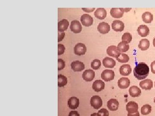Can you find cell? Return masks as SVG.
<instances>
[{
  "mask_svg": "<svg viewBox=\"0 0 155 116\" xmlns=\"http://www.w3.org/2000/svg\"><path fill=\"white\" fill-rule=\"evenodd\" d=\"M149 72L148 66L144 63H140L134 69V75L138 80L144 79L148 75Z\"/></svg>",
  "mask_w": 155,
  "mask_h": 116,
  "instance_id": "cell-1",
  "label": "cell"
},
{
  "mask_svg": "<svg viewBox=\"0 0 155 116\" xmlns=\"http://www.w3.org/2000/svg\"><path fill=\"white\" fill-rule=\"evenodd\" d=\"M91 105L95 109H100L103 105L101 98L98 96H94L91 99Z\"/></svg>",
  "mask_w": 155,
  "mask_h": 116,
  "instance_id": "cell-2",
  "label": "cell"
},
{
  "mask_svg": "<svg viewBox=\"0 0 155 116\" xmlns=\"http://www.w3.org/2000/svg\"><path fill=\"white\" fill-rule=\"evenodd\" d=\"M101 77L105 81H110L114 79L115 77V73L113 70L107 69L103 71L101 75Z\"/></svg>",
  "mask_w": 155,
  "mask_h": 116,
  "instance_id": "cell-3",
  "label": "cell"
},
{
  "mask_svg": "<svg viewBox=\"0 0 155 116\" xmlns=\"http://www.w3.org/2000/svg\"><path fill=\"white\" fill-rule=\"evenodd\" d=\"M74 51L75 54L78 56H82L87 51V48L84 44L79 43L75 46Z\"/></svg>",
  "mask_w": 155,
  "mask_h": 116,
  "instance_id": "cell-4",
  "label": "cell"
},
{
  "mask_svg": "<svg viewBox=\"0 0 155 116\" xmlns=\"http://www.w3.org/2000/svg\"><path fill=\"white\" fill-rule=\"evenodd\" d=\"M81 21L82 24L85 26L88 27L92 25L93 23V18L88 14H84L81 17Z\"/></svg>",
  "mask_w": 155,
  "mask_h": 116,
  "instance_id": "cell-5",
  "label": "cell"
},
{
  "mask_svg": "<svg viewBox=\"0 0 155 116\" xmlns=\"http://www.w3.org/2000/svg\"><path fill=\"white\" fill-rule=\"evenodd\" d=\"M95 72L92 70L88 69L86 70L84 72L82 77L83 79L86 81L90 82L91 81L95 78Z\"/></svg>",
  "mask_w": 155,
  "mask_h": 116,
  "instance_id": "cell-6",
  "label": "cell"
},
{
  "mask_svg": "<svg viewBox=\"0 0 155 116\" xmlns=\"http://www.w3.org/2000/svg\"><path fill=\"white\" fill-rule=\"evenodd\" d=\"M98 30L100 33L106 34L110 30V27L107 23L102 22L100 23L98 26Z\"/></svg>",
  "mask_w": 155,
  "mask_h": 116,
  "instance_id": "cell-7",
  "label": "cell"
},
{
  "mask_svg": "<svg viewBox=\"0 0 155 116\" xmlns=\"http://www.w3.org/2000/svg\"><path fill=\"white\" fill-rule=\"evenodd\" d=\"M71 30L74 33H79L82 30V26L80 22L77 20L73 21L71 23Z\"/></svg>",
  "mask_w": 155,
  "mask_h": 116,
  "instance_id": "cell-8",
  "label": "cell"
},
{
  "mask_svg": "<svg viewBox=\"0 0 155 116\" xmlns=\"http://www.w3.org/2000/svg\"><path fill=\"white\" fill-rule=\"evenodd\" d=\"M68 105L69 108L71 109H76L79 106V100L76 97H72L68 101Z\"/></svg>",
  "mask_w": 155,
  "mask_h": 116,
  "instance_id": "cell-9",
  "label": "cell"
},
{
  "mask_svg": "<svg viewBox=\"0 0 155 116\" xmlns=\"http://www.w3.org/2000/svg\"><path fill=\"white\" fill-rule=\"evenodd\" d=\"M71 66L72 69L76 72H81L85 69V65L83 63L79 61L72 62Z\"/></svg>",
  "mask_w": 155,
  "mask_h": 116,
  "instance_id": "cell-10",
  "label": "cell"
},
{
  "mask_svg": "<svg viewBox=\"0 0 155 116\" xmlns=\"http://www.w3.org/2000/svg\"><path fill=\"white\" fill-rule=\"evenodd\" d=\"M105 85V83L101 80H96L93 83L92 88L95 91L99 92L104 90Z\"/></svg>",
  "mask_w": 155,
  "mask_h": 116,
  "instance_id": "cell-11",
  "label": "cell"
},
{
  "mask_svg": "<svg viewBox=\"0 0 155 116\" xmlns=\"http://www.w3.org/2000/svg\"><path fill=\"white\" fill-rule=\"evenodd\" d=\"M112 29L116 32H122L125 28V25L120 20H115L112 24Z\"/></svg>",
  "mask_w": 155,
  "mask_h": 116,
  "instance_id": "cell-12",
  "label": "cell"
},
{
  "mask_svg": "<svg viewBox=\"0 0 155 116\" xmlns=\"http://www.w3.org/2000/svg\"><path fill=\"white\" fill-rule=\"evenodd\" d=\"M138 109V104L134 101H131L128 102L126 105V110L129 113H135L137 112Z\"/></svg>",
  "mask_w": 155,
  "mask_h": 116,
  "instance_id": "cell-13",
  "label": "cell"
},
{
  "mask_svg": "<svg viewBox=\"0 0 155 116\" xmlns=\"http://www.w3.org/2000/svg\"><path fill=\"white\" fill-rule=\"evenodd\" d=\"M110 14L115 18H120L123 16L124 11L122 8H112L110 10Z\"/></svg>",
  "mask_w": 155,
  "mask_h": 116,
  "instance_id": "cell-14",
  "label": "cell"
},
{
  "mask_svg": "<svg viewBox=\"0 0 155 116\" xmlns=\"http://www.w3.org/2000/svg\"><path fill=\"white\" fill-rule=\"evenodd\" d=\"M130 84V81L127 78H121L118 81V85L119 87L121 89H126L129 87Z\"/></svg>",
  "mask_w": 155,
  "mask_h": 116,
  "instance_id": "cell-15",
  "label": "cell"
},
{
  "mask_svg": "<svg viewBox=\"0 0 155 116\" xmlns=\"http://www.w3.org/2000/svg\"><path fill=\"white\" fill-rule=\"evenodd\" d=\"M107 54L110 56L116 57L120 53L117 47L115 46H111L108 47L107 50Z\"/></svg>",
  "mask_w": 155,
  "mask_h": 116,
  "instance_id": "cell-16",
  "label": "cell"
},
{
  "mask_svg": "<svg viewBox=\"0 0 155 116\" xmlns=\"http://www.w3.org/2000/svg\"><path fill=\"white\" fill-rule=\"evenodd\" d=\"M138 34L141 37H145L149 35L150 30L146 25H142L139 26L137 30Z\"/></svg>",
  "mask_w": 155,
  "mask_h": 116,
  "instance_id": "cell-17",
  "label": "cell"
},
{
  "mask_svg": "<svg viewBox=\"0 0 155 116\" xmlns=\"http://www.w3.org/2000/svg\"><path fill=\"white\" fill-rule=\"evenodd\" d=\"M103 64L105 67L107 68H113L116 65V62L113 59L106 57L103 60Z\"/></svg>",
  "mask_w": 155,
  "mask_h": 116,
  "instance_id": "cell-18",
  "label": "cell"
},
{
  "mask_svg": "<svg viewBox=\"0 0 155 116\" xmlns=\"http://www.w3.org/2000/svg\"><path fill=\"white\" fill-rule=\"evenodd\" d=\"M108 108L111 111H116L118 110L119 106V102L116 99H110L107 102Z\"/></svg>",
  "mask_w": 155,
  "mask_h": 116,
  "instance_id": "cell-19",
  "label": "cell"
},
{
  "mask_svg": "<svg viewBox=\"0 0 155 116\" xmlns=\"http://www.w3.org/2000/svg\"><path fill=\"white\" fill-rule=\"evenodd\" d=\"M139 85L143 90H150L153 87V82L151 80L146 79L141 81Z\"/></svg>",
  "mask_w": 155,
  "mask_h": 116,
  "instance_id": "cell-20",
  "label": "cell"
},
{
  "mask_svg": "<svg viewBox=\"0 0 155 116\" xmlns=\"http://www.w3.org/2000/svg\"><path fill=\"white\" fill-rule=\"evenodd\" d=\"M119 71L120 73L122 75L127 76L132 72V68L129 65H123L120 68Z\"/></svg>",
  "mask_w": 155,
  "mask_h": 116,
  "instance_id": "cell-21",
  "label": "cell"
},
{
  "mask_svg": "<svg viewBox=\"0 0 155 116\" xmlns=\"http://www.w3.org/2000/svg\"><path fill=\"white\" fill-rule=\"evenodd\" d=\"M107 13L106 10L103 8L97 9L95 13V16L97 18L102 20L107 17Z\"/></svg>",
  "mask_w": 155,
  "mask_h": 116,
  "instance_id": "cell-22",
  "label": "cell"
},
{
  "mask_svg": "<svg viewBox=\"0 0 155 116\" xmlns=\"http://www.w3.org/2000/svg\"><path fill=\"white\" fill-rule=\"evenodd\" d=\"M130 95L132 97H137L140 96L141 93V91L137 86H133L131 87L129 90Z\"/></svg>",
  "mask_w": 155,
  "mask_h": 116,
  "instance_id": "cell-23",
  "label": "cell"
},
{
  "mask_svg": "<svg viewBox=\"0 0 155 116\" xmlns=\"http://www.w3.org/2000/svg\"><path fill=\"white\" fill-rule=\"evenodd\" d=\"M69 26V22L67 20L64 19L58 23V30L60 32L67 30Z\"/></svg>",
  "mask_w": 155,
  "mask_h": 116,
  "instance_id": "cell-24",
  "label": "cell"
},
{
  "mask_svg": "<svg viewBox=\"0 0 155 116\" xmlns=\"http://www.w3.org/2000/svg\"><path fill=\"white\" fill-rule=\"evenodd\" d=\"M150 43L148 40L147 39H143L140 41L138 45V47L141 50H147L150 47Z\"/></svg>",
  "mask_w": 155,
  "mask_h": 116,
  "instance_id": "cell-25",
  "label": "cell"
},
{
  "mask_svg": "<svg viewBox=\"0 0 155 116\" xmlns=\"http://www.w3.org/2000/svg\"><path fill=\"white\" fill-rule=\"evenodd\" d=\"M142 18L146 23H150L153 20V15L150 12H146L143 14Z\"/></svg>",
  "mask_w": 155,
  "mask_h": 116,
  "instance_id": "cell-26",
  "label": "cell"
},
{
  "mask_svg": "<svg viewBox=\"0 0 155 116\" xmlns=\"http://www.w3.org/2000/svg\"><path fill=\"white\" fill-rule=\"evenodd\" d=\"M67 84V79L65 76L62 75H58V86L60 87H64Z\"/></svg>",
  "mask_w": 155,
  "mask_h": 116,
  "instance_id": "cell-27",
  "label": "cell"
},
{
  "mask_svg": "<svg viewBox=\"0 0 155 116\" xmlns=\"http://www.w3.org/2000/svg\"><path fill=\"white\" fill-rule=\"evenodd\" d=\"M116 58L118 62L121 63H126L129 60V57L128 55L121 53Z\"/></svg>",
  "mask_w": 155,
  "mask_h": 116,
  "instance_id": "cell-28",
  "label": "cell"
},
{
  "mask_svg": "<svg viewBox=\"0 0 155 116\" xmlns=\"http://www.w3.org/2000/svg\"><path fill=\"white\" fill-rule=\"evenodd\" d=\"M132 37L130 33L129 32L125 33L122 36V42L125 44H129L132 41Z\"/></svg>",
  "mask_w": 155,
  "mask_h": 116,
  "instance_id": "cell-29",
  "label": "cell"
},
{
  "mask_svg": "<svg viewBox=\"0 0 155 116\" xmlns=\"http://www.w3.org/2000/svg\"><path fill=\"white\" fill-rule=\"evenodd\" d=\"M117 48L120 53H124L129 50V45L128 44L121 42L118 44Z\"/></svg>",
  "mask_w": 155,
  "mask_h": 116,
  "instance_id": "cell-30",
  "label": "cell"
},
{
  "mask_svg": "<svg viewBox=\"0 0 155 116\" xmlns=\"http://www.w3.org/2000/svg\"><path fill=\"white\" fill-rule=\"evenodd\" d=\"M152 107L149 105H145L141 108V113L142 114L147 115L151 113Z\"/></svg>",
  "mask_w": 155,
  "mask_h": 116,
  "instance_id": "cell-31",
  "label": "cell"
},
{
  "mask_svg": "<svg viewBox=\"0 0 155 116\" xmlns=\"http://www.w3.org/2000/svg\"><path fill=\"white\" fill-rule=\"evenodd\" d=\"M101 63L99 60H94L91 63V67L94 70H98L101 68Z\"/></svg>",
  "mask_w": 155,
  "mask_h": 116,
  "instance_id": "cell-32",
  "label": "cell"
},
{
  "mask_svg": "<svg viewBox=\"0 0 155 116\" xmlns=\"http://www.w3.org/2000/svg\"><path fill=\"white\" fill-rule=\"evenodd\" d=\"M58 70L59 71L63 70L65 67V63L62 59H59L58 60Z\"/></svg>",
  "mask_w": 155,
  "mask_h": 116,
  "instance_id": "cell-33",
  "label": "cell"
},
{
  "mask_svg": "<svg viewBox=\"0 0 155 116\" xmlns=\"http://www.w3.org/2000/svg\"><path fill=\"white\" fill-rule=\"evenodd\" d=\"M98 116H109V113L106 109L102 108L98 111Z\"/></svg>",
  "mask_w": 155,
  "mask_h": 116,
  "instance_id": "cell-34",
  "label": "cell"
},
{
  "mask_svg": "<svg viewBox=\"0 0 155 116\" xmlns=\"http://www.w3.org/2000/svg\"><path fill=\"white\" fill-rule=\"evenodd\" d=\"M65 47L62 44H58V54L60 55L64 54V53Z\"/></svg>",
  "mask_w": 155,
  "mask_h": 116,
  "instance_id": "cell-35",
  "label": "cell"
},
{
  "mask_svg": "<svg viewBox=\"0 0 155 116\" xmlns=\"http://www.w3.org/2000/svg\"><path fill=\"white\" fill-rule=\"evenodd\" d=\"M65 35V32H60L58 33V42H60V41H62L63 39L64 38Z\"/></svg>",
  "mask_w": 155,
  "mask_h": 116,
  "instance_id": "cell-36",
  "label": "cell"
},
{
  "mask_svg": "<svg viewBox=\"0 0 155 116\" xmlns=\"http://www.w3.org/2000/svg\"><path fill=\"white\" fill-rule=\"evenodd\" d=\"M82 9L86 12H92L95 10V8H82Z\"/></svg>",
  "mask_w": 155,
  "mask_h": 116,
  "instance_id": "cell-37",
  "label": "cell"
},
{
  "mask_svg": "<svg viewBox=\"0 0 155 116\" xmlns=\"http://www.w3.org/2000/svg\"><path fill=\"white\" fill-rule=\"evenodd\" d=\"M69 116H80V114L77 111H73L70 112Z\"/></svg>",
  "mask_w": 155,
  "mask_h": 116,
  "instance_id": "cell-38",
  "label": "cell"
},
{
  "mask_svg": "<svg viewBox=\"0 0 155 116\" xmlns=\"http://www.w3.org/2000/svg\"><path fill=\"white\" fill-rule=\"evenodd\" d=\"M151 72L153 74H155V61L152 62L151 64Z\"/></svg>",
  "mask_w": 155,
  "mask_h": 116,
  "instance_id": "cell-39",
  "label": "cell"
},
{
  "mask_svg": "<svg viewBox=\"0 0 155 116\" xmlns=\"http://www.w3.org/2000/svg\"><path fill=\"white\" fill-rule=\"evenodd\" d=\"M128 116H140L139 112L138 111L137 112L133 113V114L129 113L128 114Z\"/></svg>",
  "mask_w": 155,
  "mask_h": 116,
  "instance_id": "cell-40",
  "label": "cell"
},
{
  "mask_svg": "<svg viewBox=\"0 0 155 116\" xmlns=\"http://www.w3.org/2000/svg\"><path fill=\"white\" fill-rule=\"evenodd\" d=\"M131 9H132V8H122V10L124 12H127L129 11Z\"/></svg>",
  "mask_w": 155,
  "mask_h": 116,
  "instance_id": "cell-41",
  "label": "cell"
},
{
  "mask_svg": "<svg viewBox=\"0 0 155 116\" xmlns=\"http://www.w3.org/2000/svg\"><path fill=\"white\" fill-rule=\"evenodd\" d=\"M91 116H98V113H95L91 114Z\"/></svg>",
  "mask_w": 155,
  "mask_h": 116,
  "instance_id": "cell-42",
  "label": "cell"
},
{
  "mask_svg": "<svg viewBox=\"0 0 155 116\" xmlns=\"http://www.w3.org/2000/svg\"><path fill=\"white\" fill-rule=\"evenodd\" d=\"M153 45L154 47H155V37L153 40Z\"/></svg>",
  "mask_w": 155,
  "mask_h": 116,
  "instance_id": "cell-43",
  "label": "cell"
},
{
  "mask_svg": "<svg viewBox=\"0 0 155 116\" xmlns=\"http://www.w3.org/2000/svg\"><path fill=\"white\" fill-rule=\"evenodd\" d=\"M154 103H155V99H154Z\"/></svg>",
  "mask_w": 155,
  "mask_h": 116,
  "instance_id": "cell-44",
  "label": "cell"
},
{
  "mask_svg": "<svg viewBox=\"0 0 155 116\" xmlns=\"http://www.w3.org/2000/svg\"></svg>",
  "mask_w": 155,
  "mask_h": 116,
  "instance_id": "cell-45",
  "label": "cell"
}]
</instances>
